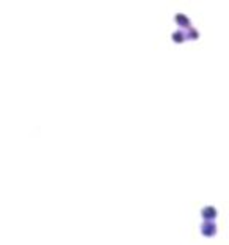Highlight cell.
<instances>
[{"label": "cell", "mask_w": 229, "mask_h": 245, "mask_svg": "<svg viewBox=\"0 0 229 245\" xmlns=\"http://www.w3.org/2000/svg\"><path fill=\"white\" fill-rule=\"evenodd\" d=\"M203 215L206 217V219H209V220H210V219H213V217L217 215V212H215L213 207H210V206H209V207H206V209L203 211Z\"/></svg>", "instance_id": "2"}, {"label": "cell", "mask_w": 229, "mask_h": 245, "mask_svg": "<svg viewBox=\"0 0 229 245\" xmlns=\"http://www.w3.org/2000/svg\"><path fill=\"white\" fill-rule=\"evenodd\" d=\"M215 231H217V228H215L213 223H204V225H203V233H204L206 236H212Z\"/></svg>", "instance_id": "1"}]
</instances>
